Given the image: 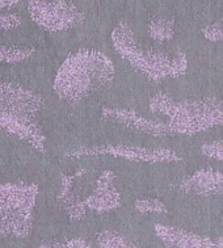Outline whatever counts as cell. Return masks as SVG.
<instances>
[{
  "mask_svg": "<svg viewBox=\"0 0 223 248\" xmlns=\"http://www.w3.org/2000/svg\"><path fill=\"white\" fill-rule=\"evenodd\" d=\"M114 78L112 59L97 50H79L60 64L53 88L59 99L80 103L110 84Z\"/></svg>",
  "mask_w": 223,
  "mask_h": 248,
  "instance_id": "1",
  "label": "cell"
},
{
  "mask_svg": "<svg viewBox=\"0 0 223 248\" xmlns=\"http://www.w3.org/2000/svg\"><path fill=\"white\" fill-rule=\"evenodd\" d=\"M42 107L41 96L0 78V129L15 134L38 151L45 150L46 140L38 122Z\"/></svg>",
  "mask_w": 223,
  "mask_h": 248,
  "instance_id": "2",
  "label": "cell"
},
{
  "mask_svg": "<svg viewBox=\"0 0 223 248\" xmlns=\"http://www.w3.org/2000/svg\"><path fill=\"white\" fill-rule=\"evenodd\" d=\"M149 108L168 118L172 136H193L223 125V100L214 97L175 101L165 93H156L150 99Z\"/></svg>",
  "mask_w": 223,
  "mask_h": 248,
  "instance_id": "3",
  "label": "cell"
},
{
  "mask_svg": "<svg viewBox=\"0 0 223 248\" xmlns=\"http://www.w3.org/2000/svg\"><path fill=\"white\" fill-rule=\"evenodd\" d=\"M114 50L133 67L143 72L152 80H163L168 78H178L188 70V58L180 50L173 53L142 49L138 45L132 28L121 23L112 32Z\"/></svg>",
  "mask_w": 223,
  "mask_h": 248,
  "instance_id": "4",
  "label": "cell"
},
{
  "mask_svg": "<svg viewBox=\"0 0 223 248\" xmlns=\"http://www.w3.org/2000/svg\"><path fill=\"white\" fill-rule=\"evenodd\" d=\"M38 196L36 184L0 185V235L27 238L33 226V210Z\"/></svg>",
  "mask_w": 223,
  "mask_h": 248,
  "instance_id": "5",
  "label": "cell"
},
{
  "mask_svg": "<svg viewBox=\"0 0 223 248\" xmlns=\"http://www.w3.org/2000/svg\"><path fill=\"white\" fill-rule=\"evenodd\" d=\"M28 12L33 23L47 32H63L80 25L84 14L76 5L66 0H29Z\"/></svg>",
  "mask_w": 223,
  "mask_h": 248,
  "instance_id": "6",
  "label": "cell"
},
{
  "mask_svg": "<svg viewBox=\"0 0 223 248\" xmlns=\"http://www.w3.org/2000/svg\"><path fill=\"white\" fill-rule=\"evenodd\" d=\"M96 154H109L113 156L132 160V162L145 163H173L182 160L173 150L169 149H147V147H132V146H99L79 149L67 154V156L80 158L83 155H96Z\"/></svg>",
  "mask_w": 223,
  "mask_h": 248,
  "instance_id": "7",
  "label": "cell"
},
{
  "mask_svg": "<svg viewBox=\"0 0 223 248\" xmlns=\"http://www.w3.org/2000/svg\"><path fill=\"white\" fill-rule=\"evenodd\" d=\"M103 117L105 120L117 122L119 125H123V126L129 127L132 130L141 131V133L150 134V136H172V133L169 130L167 122L149 120V118L138 114L133 109L104 108L103 109Z\"/></svg>",
  "mask_w": 223,
  "mask_h": 248,
  "instance_id": "8",
  "label": "cell"
},
{
  "mask_svg": "<svg viewBox=\"0 0 223 248\" xmlns=\"http://www.w3.org/2000/svg\"><path fill=\"white\" fill-rule=\"evenodd\" d=\"M114 181H116L114 172L109 171V170L101 172V175L96 181L93 192L84 200L87 208L99 213V214L119 208L121 196L114 185Z\"/></svg>",
  "mask_w": 223,
  "mask_h": 248,
  "instance_id": "9",
  "label": "cell"
},
{
  "mask_svg": "<svg viewBox=\"0 0 223 248\" xmlns=\"http://www.w3.org/2000/svg\"><path fill=\"white\" fill-rule=\"evenodd\" d=\"M178 189L182 193L196 196H221L223 194V172L215 170H198L180 181Z\"/></svg>",
  "mask_w": 223,
  "mask_h": 248,
  "instance_id": "10",
  "label": "cell"
},
{
  "mask_svg": "<svg viewBox=\"0 0 223 248\" xmlns=\"http://www.w3.org/2000/svg\"><path fill=\"white\" fill-rule=\"evenodd\" d=\"M155 232L168 248H205L206 235L160 223L155 225Z\"/></svg>",
  "mask_w": 223,
  "mask_h": 248,
  "instance_id": "11",
  "label": "cell"
},
{
  "mask_svg": "<svg viewBox=\"0 0 223 248\" xmlns=\"http://www.w3.org/2000/svg\"><path fill=\"white\" fill-rule=\"evenodd\" d=\"M76 179L75 176H69V175H62L60 180V192L58 194V201L60 206L64 210V213L69 216L71 221H82L86 217V203L84 200L79 199L75 192H74V181Z\"/></svg>",
  "mask_w": 223,
  "mask_h": 248,
  "instance_id": "12",
  "label": "cell"
},
{
  "mask_svg": "<svg viewBox=\"0 0 223 248\" xmlns=\"http://www.w3.org/2000/svg\"><path fill=\"white\" fill-rule=\"evenodd\" d=\"M97 246L100 248H141L121 232L109 230L97 235Z\"/></svg>",
  "mask_w": 223,
  "mask_h": 248,
  "instance_id": "13",
  "label": "cell"
},
{
  "mask_svg": "<svg viewBox=\"0 0 223 248\" xmlns=\"http://www.w3.org/2000/svg\"><path fill=\"white\" fill-rule=\"evenodd\" d=\"M149 36L158 42L172 40L175 36V23L169 18H156L149 24Z\"/></svg>",
  "mask_w": 223,
  "mask_h": 248,
  "instance_id": "14",
  "label": "cell"
},
{
  "mask_svg": "<svg viewBox=\"0 0 223 248\" xmlns=\"http://www.w3.org/2000/svg\"><path fill=\"white\" fill-rule=\"evenodd\" d=\"M34 54V49L28 47H12L0 46V62L4 63H20Z\"/></svg>",
  "mask_w": 223,
  "mask_h": 248,
  "instance_id": "15",
  "label": "cell"
},
{
  "mask_svg": "<svg viewBox=\"0 0 223 248\" xmlns=\"http://www.w3.org/2000/svg\"><path fill=\"white\" fill-rule=\"evenodd\" d=\"M134 208L139 213H154V214H165L168 209L163 201L158 199H142L137 200L134 203Z\"/></svg>",
  "mask_w": 223,
  "mask_h": 248,
  "instance_id": "16",
  "label": "cell"
},
{
  "mask_svg": "<svg viewBox=\"0 0 223 248\" xmlns=\"http://www.w3.org/2000/svg\"><path fill=\"white\" fill-rule=\"evenodd\" d=\"M202 36L210 42H223V18L202 28Z\"/></svg>",
  "mask_w": 223,
  "mask_h": 248,
  "instance_id": "17",
  "label": "cell"
},
{
  "mask_svg": "<svg viewBox=\"0 0 223 248\" xmlns=\"http://www.w3.org/2000/svg\"><path fill=\"white\" fill-rule=\"evenodd\" d=\"M201 151L208 158L223 163V140H213V142L205 143L201 147Z\"/></svg>",
  "mask_w": 223,
  "mask_h": 248,
  "instance_id": "18",
  "label": "cell"
},
{
  "mask_svg": "<svg viewBox=\"0 0 223 248\" xmlns=\"http://www.w3.org/2000/svg\"><path fill=\"white\" fill-rule=\"evenodd\" d=\"M38 248H95L92 244L83 239H71L64 242H47Z\"/></svg>",
  "mask_w": 223,
  "mask_h": 248,
  "instance_id": "19",
  "label": "cell"
},
{
  "mask_svg": "<svg viewBox=\"0 0 223 248\" xmlns=\"http://www.w3.org/2000/svg\"><path fill=\"white\" fill-rule=\"evenodd\" d=\"M21 21V17L16 14H0V32L1 31H11L17 28Z\"/></svg>",
  "mask_w": 223,
  "mask_h": 248,
  "instance_id": "20",
  "label": "cell"
},
{
  "mask_svg": "<svg viewBox=\"0 0 223 248\" xmlns=\"http://www.w3.org/2000/svg\"><path fill=\"white\" fill-rule=\"evenodd\" d=\"M205 248H223V236H217V238L206 236Z\"/></svg>",
  "mask_w": 223,
  "mask_h": 248,
  "instance_id": "21",
  "label": "cell"
},
{
  "mask_svg": "<svg viewBox=\"0 0 223 248\" xmlns=\"http://www.w3.org/2000/svg\"><path fill=\"white\" fill-rule=\"evenodd\" d=\"M20 3V0H0V9L11 8Z\"/></svg>",
  "mask_w": 223,
  "mask_h": 248,
  "instance_id": "22",
  "label": "cell"
}]
</instances>
